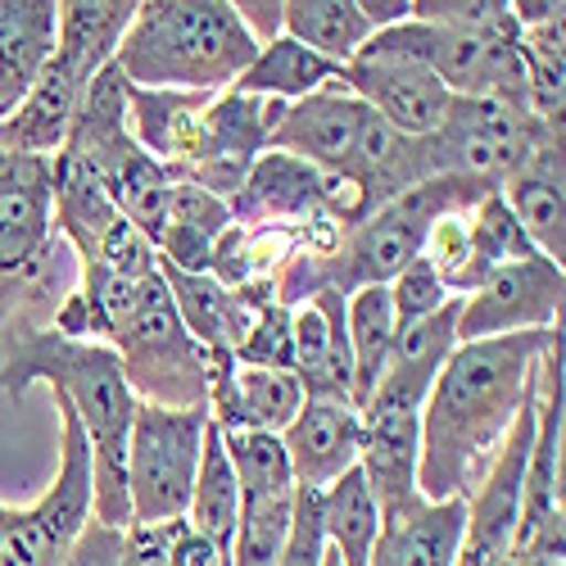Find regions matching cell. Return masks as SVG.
Listing matches in <instances>:
<instances>
[{"label": "cell", "instance_id": "20", "mask_svg": "<svg viewBox=\"0 0 566 566\" xmlns=\"http://www.w3.org/2000/svg\"><path fill=\"white\" fill-rule=\"evenodd\" d=\"M86 96V82L51 55V64L41 69L36 86L28 91V101L0 123V150L6 155H32V159H55L69 140V127L77 118V105Z\"/></svg>", "mask_w": 566, "mask_h": 566}, {"label": "cell", "instance_id": "2", "mask_svg": "<svg viewBox=\"0 0 566 566\" xmlns=\"http://www.w3.org/2000/svg\"><path fill=\"white\" fill-rule=\"evenodd\" d=\"M485 196H494V191H485L476 181H462V177L421 181L408 196L371 209L358 227H349L332 259H304L295 250V259L276 276L272 300L286 304V308H300L322 291L354 295L363 286H390L412 259H421V245H427V231L436 218L467 209Z\"/></svg>", "mask_w": 566, "mask_h": 566}, {"label": "cell", "instance_id": "7", "mask_svg": "<svg viewBox=\"0 0 566 566\" xmlns=\"http://www.w3.org/2000/svg\"><path fill=\"white\" fill-rule=\"evenodd\" d=\"M553 132L562 127L539 123L522 105L453 96L444 123L431 136H421V146L431 159V177H462L485 186V191H499Z\"/></svg>", "mask_w": 566, "mask_h": 566}, {"label": "cell", "instance_id": "32", "mask_svg": "<svg viewBox=\"0 0 566 566\" xmlns=\"http://www.w3.org/2000/svg\"><path fill=\"white\" fill-rule=\"evenodd\" d=\"M535 245L526 241L522 222L512 218V209L503 205V196H485L467 209V259H471V276H476V286L499 272L503 263H516V259H531Z\"/></svg>", "mask_w": 566, "mask_h": 566}, {"label": "cell", "instance_id": "35", "mask_svg": "<svg viewBox=\"0 0 566 566\" xmlns=\"http://www.w3.org/2000/svg\"><path fill=\"white\" fill-rule=\"evenodd\" d=\"M241 367H268V371H291V358H295V308L276 304V300H263L250 332L241 340V349L231 354Z\"/></svg>", "mask_w": 566, "mask_h": 566}, {"label": "cell", "instance_id": "4", "mask_svg": "<svg viewBox=\"0 0 566 566\" xmlns=\"http://www.w3.org/2000/svg\"><path fill=\"white\" fill-rule=\"evenodd\" d=\"M77 286V254L55 231L51 159L0 150V332L10 322H51Z\"/></svg>", "mask_w": 566, "mask_h": 566}, {"label": "cell", "instance_id": "12", "mask_svg": "<svg viewBox=\"0 0 566 566\" xmlns=\"http://www.w3.org/2000/svg\"><path fill=\"white\" fill-rule=\"evenodd\" d=\"M304 390L295 371L241 367L235 358H213L209 367V421L218 431H268L281 436L295 421Z\"/></svg>", "mask_w": 566, "mask_h": 566}, {"label": "cell", "instance_id": "18", "mask_svg": "<svg viewBox=\"0 0 566 566\" xmlns=\"http://www.w3.org/2000/svg\"><path fill=\"white\" fill-rule=\"evenodd\" d=\"M326 209V172L313 164L263 150L245 177V186L231 200V222H286L300 227Z\"/></svg>", "mask_w": 566, "mask_h": 566}, {"label": "cell", "instance_id": "33", "mask_svg": "<svg viewBox=\"0 0 566 566\" xmlns=\"http://www.w3.org/2000/svg\"><path fill=\"white\" fill-rule=\"evenodd\" d=\"M227 462L235 471L241 499H263V494H291L295 490V471L286 458L281 436L268 431H222Z\"/></svg>", "mask_w": 566, "mask_h": 566}, {"label": "cell", "instance_id": "29", "mask_svg": "<svg viewBox=\"0 0 566 566\" xmlns=\"http://www.w3.org/2000/svg\"><path fill=\"white\" fill-rule=\"evenodd\" d=\"M322 531L326 544L340 557V566H367L376 535H381V507H376L363 471L349 467L340 481L322 490Z\"/></svg>", "mask_w": 566, "mask_h": 566}, {"label": "cell", "instance_id": "14", "mask_svg": "<svg viewBox=\"0 0 566 566\" xmlns=\"http://www.w3.org/2000/svg\"><path fill=\"white\" fill-rule=\"evenodd\" d=\"M499 196L512 209V218L522 222L535 254H544L562 268L566 263V155H562V132L539 140V146L531 150V159L499 186Z\"/></svg>", "mask_w": 566, "mask_h": 566}, {"label": "cell", "instance_id": "38", "mask_svg": "<svg viewBox=\"0 0 566 566\" xmlns=\"http://www.w3.org/2000/svg\"><path fill=\"white\" fill-rule=\"evenodd\" d=\"M412 19L436 28H494L507 19V0H412Z\"/></svg>", "mask_w": 566, "mask_h": 566}, {"label": "cell", "instance_id": "6", "mask_svg": "<svg viewBox=\"0 0 566 566\" xmlns=\"http://www.w3.org/2000/svg\"><path fill=\"white\" fill-rule=\"evenodd\" d=\"M205 427H209V408L136 403L132 436H127L132 526H159L186 516L200 449H205Z\"/></svg>", "mask_w": 566, "mask_h": 566}, {"label": "cell", "instance_id": "28", "mask_svg": "<svg viewBox=\"0 0 566 566\" xmlns=\"http://www.w3.org/2000/svg\"><path fill=\"white\" fill-rule=\"evenodd\" d=\"M235 522H241V485H235V471L227 462L222 431L209 421L200 467H196V485H191V503H186V526L196 535H205L209 544H218L222 553H231Z\"/></svg>", "mask_w": 566, "mask_h": 566}, {"label": "cell", "instance_id": "1", "mask_svg": "<svg viewBox=\"0 0 566 566\" xmlns=\"http://www.w3.org/2000/svg\"><path fill=\"white\" fill-rule=\"evenodd\" d=\"M562 336L553 332H516L499 340L458 345L417 417V494L444 503L471 499L490 471L499 444L507 440L516 412L535 395L539 358Z\"/></svg>", "mask_w": 566, "mask_h": 566}, {"label": "cell", "instance_id": "15", "mask_svg": "<svg viewBox=\"0 0 566 566\" xmlns=\"http://www.w3.org/2000/svg\"><path fill=\"white\" fill-rule=\"evenodd\" d=\"M458 308H462V300H449L436 317L403 326V332L395 336V345H390L381 381H376V390L367 395L363 408H408V412H421V403H427L444 358L458 349Z\"/></svg>", "mask_w": 566, "mask_h": 566}, {"label": "cell", "instance_id": "27", "mask_svg": "<svg viewBox=\"0 0 566 566\" xmlns=\"http://www.w3.org/2000/svg\"><path fill=\"white\" fill-rule=\"evenodd\" d=\"M281 36L345 69L371 41V23L363 19L358 0H286L281 6Z\"/></svg>", "mask_w": 566, "mask_h": 566}, {"label": "cell", "instance_id": "3", "mask_svg": "<svg viewBox=\"0 0 566 566\" xmlns=\"http://www.w3.org/2000/svg\"><path fill=\"white\" fill-rule=\"evenodd\" d=\"M259 55L231 0H146L114 64L132 86L218 96Z\"/></svg>", "mask_w": 566, "mask_h": 566}, {"label": "cell", "instance_id": "26", "mask_svg": "<svg viewBox=\"0 0 566 566\" xmlns=\"http://www.w3.org/2000/svg\"><path fill=\"white\" fill-rule=\"evenodd\" d=\"M340 64L313 55L308 45L291 41V36H272L259 45V55L250 60V69L231 82V91H245V96H263V101H281L295 105L313 91L340 82Z\"/></svg>", "mask_w": 566, "mask_h": 566}, {"label": "cell", "instance_id": "9", "mask_svg": "<svg viewBox=\"0 0 566 566\" xmlns=\"http://www.w3.org/2000/svg\"><path fill=\"white\" fill-rule=\"evenodd\" d=\"M562 300H566V272L553 259L531 254L503 263L462 300L458 345L499 340L516 332H553V326H562Z\"/></svg>", "mask_w": 566, "mask_h": 566}, {"label": "cell", "instance_id": "39", "mask_svg": "<svg viewBox=\"0 0 566 566\" xmlns=\"http://www.w3.org/2000/svg\"><path fill=\"white\" fill-rule=\"evenodd\" d=\"M118 557H123V531L101 526L96 516H91L86 531L69 544V553L55 566H118Z\"/></svg>", "mask_w": 566, "mask_h": 566}, {"label": "cell", "instance_id": "40", "mask_svg": "<svg viewBox=\"0 0 566 566\" xmlns=\"http://www.w3.org/2000/svg\"><path fill=\"white\" fill-rule=\"evenodd\" d=\"M172 535H177V522L127 526L123 531V557H118V566H168Z\"/></svg>", "mask_w": 566, "mask_h": 566}, {"label": "cell", "instance_id": "5", "mask_svg": "<svg viewBox=\"0 0 566 566\" xmlns=\"http://www.w3.org/2000/svg\"><path fill=\"white\" fill-rule=\"evenodd\" d=\"M123 363V381L136 403L155 408H209V367L213 358L181 326L164 276H146L132 313L109 336Z\"/></svg>", "mask_w": 566, "mask_h": 566}, {"label": "cell", "instance_id": "19", "mask_svg": "<svg viewBox=\"0 0 566 566\" xmlns=\"http://www.w3.org/2000/svg\"><path fill=\"white\" fill-rule=\"evenodd\" d=\"M159 276H164L168 295H172V308H177L181 326L191 332V340L209 358H231L235 349H241L263 300H250V295H235V291L218 286L209 272H177L164 259H159Z\"/></svg>", "mask_w": 566, "mask_h": 566}, {"label": "cell", "instance_id": "23", "mask_svg": "<svg viewBox=\"0 0 566 566\" xmlns=\"http://www.w3.org/2000/svg\"><path fill=\"white\" fill-rule=\"evenodd\" d=\"M345 177L358 186L363 209L371 213V209H381V205L408 196L412 186L431 181V159H427V146H421V140L395 132L390 123H381L367 109Z\"/></svg>", "mask_w": 566, "mask_h": 566}, {"label": "cell", "instance_id": "25", "mask_svg": "<svg viewBox=\"0 0 566 566\" xmlns=\"http://www.w3.org/2000/svg\"><path fill=\"white\" fill-rule=\"evenodd\" d=\"M231 227V205L200 191L196 181H172L168 191V213L159 231V259L177 272H209L213 245L222 241V231Z\"/></svg>", "mask_w": 566, "mask_h": 566}, {"label": "cell", "instance_id": "41", "mask_svg": "<svg viewBox=\"0 0 566 566\" xmlns=\"http://www.w3.org/2000/svg\"><path fill=\"white\" fill-rule=\"evenodd\" d=\"M322 566H340V557H336V553H326V562H322Z\"/></svg>", "mask_w": 566, "mask_h": 566}, {"label": "cell", "instance_id": "31", "mask_svg": "<svg viewBox=\"0 0 566 566\" xmlns=\"http://www.w3.org/2000/svg\"><path fill=\"white\" fill-rule=\"evenodd\" d=\"M516 55H522V73H526V109L539 123L562 127V109H566V19L522 28V36H516Z\"/></svg>", "mask_w": 566, "mask_h": 566}, {"label": "cell", "instance_id": "34", "mask_svg": "<svg viewBox=\"0 0 566 566\" xmlns=\"http://www.w3.org/2000/svg\"><path fill=\"white\" fill-rule=\"evenodd\" d=\"M291 494H263V499H241V522L231 535V566H276V553L291 531Z\"/></svg>", "mask_w": 566, "mask_h": 566}, {"label": "cell", "instance_id": "24", "mask_svg": "<svg viewBox=\"0 0 566 566\" xmlns=\"http://www.w3.org/2000/svg\"><path fill=\"white\" fill-rule=\"evenodd\" d=\"M132 19L136 0H60L55 55L91 86L105 64H114Z\"/></svg>", "mask_w": 566, "mask_h": 566}, {"label": "cell", "instance_id": "11", "mask_svg": "<svg viewBox=\"0 0 566 566\" xmlns=\"http://www.w3.org/2000/svg\"><path fill=\"white\" fill-rule=\"evenodd\" d=\"M363 118H367V105L345 82H332V86L313 91V96L286 105V114H281V123L268 140V150L295 155V159L313 164L317 172L345 177L354 146H358V132H363Z\"/></svg>", "mask_w": 566, "mask_h": 566}, {"label": "cell", "instance_id": "36", "mask_svg": "<svg viewBox=\"0 0 566 566\" xmlns=\"http://www.w3.org/2000/svg\"><path fill=\"white\" fill-rule=\"evenodd\" d=\"M386 291H390V308H395V326H399V332H403V326H412V322L436 317L453 300L427 259H412Z\"/></svg>", "mask_w": 566, "mask_h": 566}, {"label": "cell", "instance_id": "37", "mask_svg": "<svg viewBox=\"0 0 566 566\" xmlns=\"http://www.w3.org/2000/svg\"><path fill=\"white\" fill-rule=\"evenodd\" d=\"M326 553H332V544H326V531H322V494L295 485L291 531L276 553V566H322Z\"/></svg>", "mask_w": 566, "mask_h": 566}, {"label": "cell", "instance_id": "17", "mask_svg": "<svg viewBox=\"0 0 566 566\" xmlns=\"http://www.w3.org/2000/svg\"><path fill=\"white\" fill-rule=\"evenodd\" d=\"M467 531V503L462 499H408L403 507L381 516L371 562L381 566H458Z\"/></svg>", "mask_w": 566, "mask_h": 566}, {"label": "cell", "instance_id": "22", "mask_svg": "<svg viewBox=\"0 0 566 566\" xmlns=\"http://www.w3.org/2000/svg\"><path fill=\"white\" fill-rule=\"evenodd\" d=\"M60 0H0V123L36 86L55 55Z\"/></svg>", "mask_w": 566, "mask_h": 566}, {"label": "cell", "instance_id": "10", "mask_svg": "<svg viewBox=\"0 0 566 566\" xmlns=\"http://www.w3.org/2000/svg\"><path fill=\"white\" fill-rule=\"evenodd\" d=\"M340 82L354 91V96L376 118L390 123L403 136H412V140L431 136L444 123L449 105H453L449 91L427 69H421L417 60L395 55V51H386V45H376V41H367L363 51L345 64Z\"/></svg>", "mask_w": 566, "mask_h": 566}, {"label": "cell", "instance_id": "42", "mask_svg": "<svg viewBox=\"0 0 566 566\" xmlns=\"http://www.w3.org/2000/svg\"><path fill=\"white\" fill-rule=\"evenodd\" d=\"M367 566H381V562H367Z\"/></svg>", "mask_w": 566, "mask_h": 566}, {"label": "cell", "instance_id": "30", "mask_svg": "<svg viewBox=\"0 0 566 566\" xmlns=\"http://www.w3.org/2000/svg\"><path fill=\"white\" fill-rule=\"evenodd\" d=\"M345 326H349V358H354V408L367 403L390 358V345L399 336L390 291L386 286H363L345 295Z\"/></svg>", "mask_w": 566, "mask_h": 566}, {"label": "cell", "instance_id": "21", "mask_svg": "<svg viewBox=\"0 0 566 566\" xmlns=\"http://www.w3.org/2000/svg\"><path fill=\"white\" fill-rule=\"evenodd\" d=\"M417 417L421 412H408V408H363L358 471L381 516L417 499V453H421Z\"/></svg>", "mask_w": 566, "mask_h": 566}, {"label": "cell", "instance_id": "16", "mask_svg": "<svg viewBox=\"0 0 566 566\" xmlns=\"http://www.w3.org/2000/svg\"><path fill=\"white\" fill-rule=\"evenodd\" d=\"M127 101V132L155 164H164L177 181L191 172L200 150V118L213 96L196 91H146V86H123Z\"/></svg>", "mask_w": 566, "mask_h": 566}, {"label": "cell", "instance_id": "13", "mask_svg": "<svg viewBox=\"0 0 566 566\" xmlns=\"http://www.w3.org/2000/svg\"><path fill=\"white\" fill-rule=\"evenodd\" d=\"M291 471L300 490H326L358 467L363 449V412L349 399H304L295 421L281 431Z\"/></svg>", "mask_w": 566, "mask_h": 566}, {"label": "cell", "instance_id": "8", "mask_svg": "<svg viewBox=\"0 0 566 566\" xmlns=\"http://www.w3.org/2000/svg\"><path fill=\"white\" fill-rule=\"evenodd\" d=\"M60 412V476L32 507L0 503V566H55L91 522V444L64 395Z\"/></svg>", "mask_w": 566, "mask_h": 566}]
</instances>
